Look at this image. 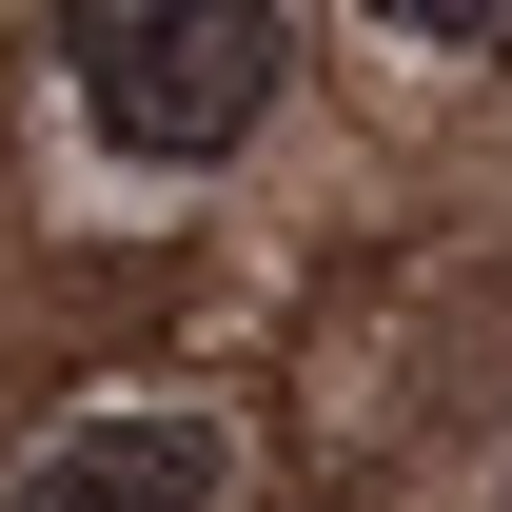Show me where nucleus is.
Here are the masks:
<instances>
[{
	"instance_id": "7ed1b4c3",
	"label": "nucleus",
	"mask_w": 512,
	"mask_h": 512,
	"mask_svg": "<svg viewBox=\"0 0 512 512\" xmlns=\"http://www.w3.org/2000/svg\"><path fill=\"white\" fill-rule=\"evenodd\" d=\"M394 40H434V60H512V0H375Z\"/></svg>"
},
{
	"instance_id": "f03ea898",
	"label": "nucleus",
	"mask_w": 512,
	"mask_h": 512,
	"mask_svg": "<svg viewBox=\"0 0 512 512\" xmlns=\"http://www.w3.org/2000/svg\"><path fill=\"white\" fill-rule=\"evenodd\" d=\"M237 493V434L178 414V394H138V414H60V434L0 473V512H217Z\"/></svg>"
},
{
	"instance_id": "f257e3e1",
	"label": "nucleus",
	"mask_w": 512,
	"mask_h": 512,
	"mask_svg": "<svg viewBox=\"0 0 512 512\" xmlns=\"http://www.w3.org/2000/svg\"><path fill=\"white\" fill-rule=\"evenodd\" d=\"M60 40H79V119L158 178L237 158L256 99H276V0H79Z\"/></svg>"
}]
</instances>
